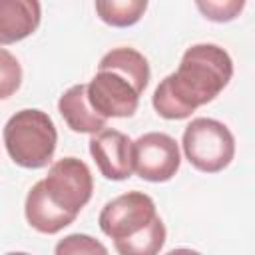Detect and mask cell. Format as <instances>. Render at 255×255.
Returning a JSON list of instances; mask_svg holds the SVG:
<instances>
[{"instance_id": "obj_1", "label": "cell", "mask_w": 255, "mask_h": 255, "mask_svg": "<svg viewBox=\"0 0 255 255\" xmlns=\"http://www.w3.org/2000/svg\"><path fill=\"white\" fill-rule=\"evenodd\" d=\"M233 76L231 56L217 44H193L177 70L165 76L151 96L153 110L165 120H185L215 100Z\"/></svg>"}, {"instance_id": "obj_2", "label": "cell", "mask_w": 255, "mask_h": 255, "mask_svg": "<svg viewBox=\"0 0 255 255\" xmlns=\"http://www.w3.org/2000/svg\"><path fill=\"white\" fill-rule=\"evenodd\" d=\"M147 58L133 48H114L98 64L96 76L86 84L92 110L108 118H131L139 96L149 84Z\"/></svg>"}, {"instance_id": "obj_3", "label": "cell", "mask_w": 255, "mask_h": 255, "mask_svg": "<svg viewBox=\"0 0 255 255\" xmlns=\"http://www.w3.org/2000/svg\"><path fill=\"white\" fill-rule=\"evenodd\" d=\"M2 135L10 159L26 169L46 167L58 143V131L52 118L36 108H26L10 116Z\"/></svg>"}, {"instance_id": "obj_4", "label": "cell", "mask_w": 255, "mask_h": 255, "mask_svg": "<svg viewBox=\"0 0 255 255\" xmlns=\"http://www.w3.org/2000/svg\"><path fill=\"white\" fill-rule=\"evenodd\" d=\"M181 145L187 161L203 173L225 169L235 155L233 133L225 124L213 118L191 120L183 129Z\"/></svg>"}, {"instance_id": "obj_5", "label": "cell", "mask_w": 255, "mask_h": 255, "mask_svg": "<svg viewBox=\"0 0 255 255\" xmlns=\"http://www.w3.org/2000/svg\"><path fill=\"white\" fill-rule=\"evenodd\" d=\"M48 201L60 211L78 217L92 199L94 179L90 167L78 157H62L50 165L48 175L40 179Z\"/></svg>"}, {"instance_id": "obj_6", "label": "cell", "mask_w": 255, "mask_h": 255, "mask_svg": "<svg viewBox=\"0 0 255 255\" xmlns=\"http://www.w3.org/2000/svg\"><path fill=\"white\" fill-rule=\"evenodd\" d=\"M157 217L153 199L143 191H128L104 205L98 223L114 241H124L145 229Z\"/></svg>"}, {"instance_id": "obj_7", "label": "cell", "mask_w": 255, "mask_h": 255, "mask_svg": "<svg viewBox=\"0 0 255 255\" xmlns=\"http://www.w3.org/2000/svg\"><path fill=\"white\" fill-rule=\"evenodd\" d=\"M133 171L153 183L169 181L181 163L177 141L163 131H147L131 143Z\"/></svg>"}, {"instance_id": "obj_8", "label": "cell", "mask_w": 255, "mask_h": 255, "mask_svg": "<svg viewBox=\"0 0 255 255\" xmlns=\"http://www.w3.org/2000/svg\"><path fill=\"white\" fill-rule=\"evenodd\" d=\"M131 143L133 141L124 131L112 128H104L92 135L90 153L106 179L124 181L133 173Z\"/></svg>"}, {"instance_id": "obj_9", "label": "cell", "mask_w": 255, "mask_h": 255, "mask_svg": "<svg viewBox=\"0 0 255 255\" xmlns=\"http://www.w3.org/2000/svg\"><path fill=\"white\" fill-rule=\"evenodd\" d=\"M42 6L36 0H0V46L28 38L40 26Z\"/></svg>"}, {"instance_id": "obj_10", "label": "cell", "mask_w": 255, "mask_h": 255, "mask_svg": "<svg viewBox=\"0 0 255 255\" xmlns=\"http://www.w3.org/2000/svg\"><path fill=\"white\" fill-rule=\"evenodd\" d=\"M58 112L72 131L94 135L106 128V120L100 118L88 102L86 84H76L68 88L58 100Z\"/></svg>"}, {"instance_id": "obj_11", "label": "cell", "mask_w": 255, "mask_h": 255, "mask_svg": "<svg viewBox=\"0 0 255 255\" xmlns=\"http://www.w3.org/2000/svg\"><path fill=\"white\" fill-rule=\"evenodd\" d=\"M24 213H26V221L30 223V227H34L36 231L46 233V235H54V233L62 231L76 219L74 215L60 211L58 207H54L48 201L40 181L34 183L32 189L28 191L26 203H24Z\"/></svg>"}, {"instance_id": "obj_12", "label": "cell", "mask_w": 255, "mask_h": 255, "mask_svg": "<svg viewBox=\"0 0 255 255\" xmlns=\"http://www.w3.org/2000/svg\"><path fill=\"white\" fill-rule=\"evenodd\" d=\"M165 243V225L157 215L145 229L124 239L114 241L118 255H157Z\"/></svg>"}, {"instance_id": "obj_13", "label": "cell", "mask_w": 255, "mask_h": 255, "mask_svg": "<svg viewBox=\"0 0 255 255\" xmlns=\"http://www.w3.org/2000/svg\"><path fill=\"white\" fill-rule=\"evenodd\" d=\"M147 8L145 0H100L96 2V12L102 22L116 26V28H128L139 22Z\"/></svg>"}, {"instance_id": "obj_14", "label": "cell", "mask_w": 255, "mask_h": 255, "mask_svg": "<svg viewBox=\"0 0 255 255\" xmlns=\"http://www.w3.org/2000/svg\"><path fill=\"white\" fill-rule=\"evenodd\" d=\"M54 255H110L106 245L92 235L72 233L56 243Z\"/></svg>"}, {"instance_id": "obj_15", "label": "cell", "mask_w": 255, "mask_h": 255, "mask_svg": "<svg viewBox=\"0 0 255 255\" xmlns=\"http://www.w3.org/2000/svg\"><path fill=\"white\" fill-rule=\"evenodd\" d=\"M22 84V68L12 52L0 48V100L16 94Z\"/></svg>"}, {"instance_id": "obj_16", "label": "cell", "mask_w": 255, "mask_h": 255, "mask_svg": "<svg viewBox=\"0 0 255 255\" xmlns=\"http://www.w3.org/2000/svg\"><path fill=\"white\" fill-rule=\"evenodd\" d=\"M245 2L243 0H225V2H197V8L203 12V16L207 20L213 22H229L233 20L241 10H243Z\"/></svg>"}, {"instance_id": "obj_17", "label": "cell", "mask_w": 255, "mask_h": 255, "mask_svg": "<svg viewBox=\"0 0 255 255\" xmlns=\"http://www.w3.org/2000/svg\"><path fill=\"white\" fill-rule=\"evenodd\" d=\"M165 255H201V253H199V251H193V249H187V247H179V249L167 251Z\"/></svg>"}, {"instance_id": "obj_18", "label": "cell", "mask_w": 255, "mask_h": 255, "mask_svg": "<svg viewBox=\"0 0 255 255\" xmlns=\"http://www.w3.org/2000/svg\"><path fill=\"white\" fill-rule=\"evenodd\" d=\"M6 255H30V253H22V251H12V253H6Z\"/></svg>"}]
</instances>
